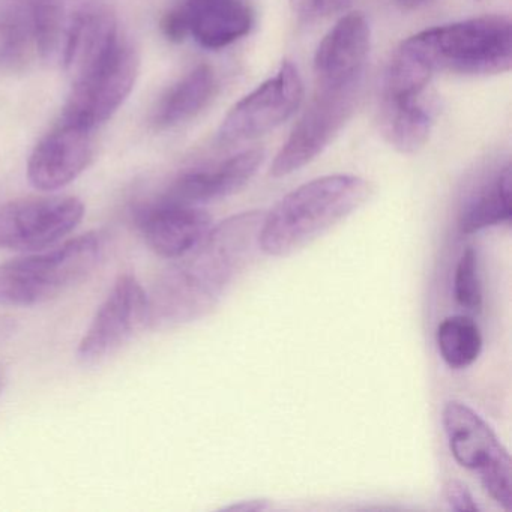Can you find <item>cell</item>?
Wrapping results in <instances>:
<instances>
[{
    "mask_svg": "<svg viewBox=\"0 0 512 512\" xmlns=\"http://www.w3.org/2000/svg\"><path fill=\"white\" fill-rule=\"evenodd\" d=\"M103 254V236L89 232L55 250L0 263V307H34L58 298L85 280Z\"/></svg>",
    "mask_w": 512,
    "mask_h": 512,
    "instance_id": "cell-3",
    "label": "cell"
},
{
    "mask_svg": "<svg viewBox=\"0 0 512 512\" xmlns=\"http://www.w3.org/2000/svg\"><path fill=\"white\" fill-rule=\"evenodd\" d=\"M137 223L148 247L170 260L193 250L212 229V217L205 209L164 197L140 209Z\"/></svg>",
    "mask_w": 512,
    "mask_h": 512,
    "instance_id": "cell-14",
    "label": "cell"
},
{
    "mask_svg": "<svg viewBox=\"0 0 512 512\" xmlns=\"http://www.w3.org/2000/svg\"><path fill=\"white\" fill-rule=\"evenodd\" d=\"M95 130L59 121L35 146L28 178L40 191H56L76 181L95 155Z\"/></svg>",
    "mask_w": 512,
    "mask_h": 512,
    "instance_id": "cell-11",
    "label": "cell"
},
{
    "mask_svg": "<svg viewBox=\"0 0 512 512\" xmlns=\"http://www.w3.org/2000/svg\"><path fill=\"white\" fill-rule=\"evenodd\" d=\"M445 496L449 506L458 512H476L479 506L476 505L472 493L467 490L466 485L460 481H449L445 487Z\"/></svg>",
    "mask_w": 512,
    "mask_h": 512,
    "instance_id": "cell-25",
    "label": "cell"
},
{
    "mask_svg": "<svg viewBox=\"0 0 512 512\" xmlns=\"http://www.w3.org/2000/svg\"><path fill=\"white\" fill-rule=\"evenodd\" d=\"M437 347L443 361L455 370L470 367L482 350V335L475 320L451 316L437 328Z\"/></svg>",
    "mask_w": 512,
    "mask_h": 512,
    "instance_id": "cell-22",
    "label": "cell"
},
{
    "mask_svg": "<svg viewBox=\"0 0 512 512\" xmlns=\"http://www.w3.org/2000/svg\"><path fill=\"white\" fill-rule=\"evenodd\" d=\"M85 217L77 197H31L0 205V250L43 251L70 235Z\"/></svg>",
    "mask_w": 512,
    "mask_h": 512,
    "instance_id": "cell-7",
    "label": "cell"
},
{
    "mask_svg": "<svg viewBox=\"0 0 512 512\" xmlns=\"http://www.w3.org/2000/svg\"><path fill=\"white\" fill-rule=\"evenodd\" d=\"M139 56L131 44L119 41L91 73L73 82L61 121L97 130L125 103L139 76Z\"/></svg>",
    "mask_w": 512,
    "mask_h": 512,
    "instance_id": "cell-6",
    "label": "cell"
},
{
    "mask_svg": "<svg viewBox=\"0 0 512 512\" xmlns=\"http://www.w3.org/2000/svg\"><path fill=\"white\" fill-rule=\"evenodd\" d=\"M19 325L17 320L11 316H0V343L10 340L16 334Z\"/></svg>",
    "mask_w": 512,
    "mask_h": 512,
    "instance_id": "cell-29",
    "label": "cell"
},
{
    "mask_svg": "<svg viewBox=\"0 0 512 512\" xmlns=\"http://www.w3.org/2000/svg\"><path fill=\"white\" fill-rule=\"evenodd\" d=\"M263 160L265 152L262 149H248L214 169L184 173L173 182L164 199L200 206L232 196L253 179Z\"/></svg>",
    "mask_w": 512,
    "mask_h": 512,
    "instance_id": "cell-15",
    "label": "cell"
},
{
    "mask_svg": "<svg viewBox=\"0 0 512 512\" xmlns=\"http://www.w3.org/2000/svg\"><path fill=\"white\" fill-rule=\"evenodd\" d=\"M304 97L301 76L292 62H283L274 77L254 89L230 109L218 139L226 145L266 136L289 121Z\"/></svg>",
    "mask_w": 512,
    "mask_h": 512,
    "instance_id": "cell-9",
    "label": "cell"
},
{
    "mask_svg": "<svg viewBox=\"0 0 512 512\" xmlns=\"http://www.w3.org/2000/svg\"><path fill=\"white\" fill-rule=\"evenodd\" d=\"M4 374H2V371H0V395H2V391H4Z\"/></svg>",
    "mask_w": 512,
    "mask_h": 512,
    "instance_id": "cell-31",
    "label": "cell"
},
{
    "mask_svg": "<svg viewBox=\"0 0 512 512\" xmlns=\"http://www.w3.org/2000/svg\"><path fill=\"white\" fill-rule=\"evenodd\" d=\"M160 28L170 43H182L187 40V37H190V22H188V14L182 4L164 14Z\"/></svg>",
    "mask_w": 512,
    "mask_h": 512,
    "instance_id": "cell-24",
    "label": "cell"
},
{
    "mask_svg": "<svg viewBox=\"0 0 512 512\" xmlns=\"http://www.w3.org/2000/svg\"><path fill=\"white\" fill-rule=\"evenodd\" d=\"M433 112L421 98L404 103H385L383 136L401 154H415L427 145L433 128Z\"/></svg>",
    "mask_w": 512,
    "mask_h": 512,
    "instance_id": "cell-20",
    "label": "cell"
},
{
    "mask_svg": "<svg viewBox=\"0 0 512 512\" xmlns=\"http://www.w3.org/2000/svg\"><path fill=\"white\" fill-rule=\"evenodd\" d=\"M511 199V166L506 164L464 202L458 217L461 235H473L488 227L508 224L512 217Z\"/></svg>",
    "mask_w": 512,
    "mask_h": 512,
    "instance_id": "cell-18",
    "label": "cell"
},
{
    "mask_svg": "<svg viewBox=\"0 0 512 512\" xmlns=\"http://www.w3.org/2000/svg\"><path fill=\"white\" fill-rule=\"evenodd\" d=\"M217 88L214 70L209 65H199L161 98L152 122L158 130H169L190 122L214 100Z\"/></svg>",
    "mask_w": 512,
    "mask_h": 512,
    "instance_id": "cell-17",
    "label": "cell"
},
{
    "mask_svg": "<svg viewBox=\"0 0 512 512\" xmlns=\"http://www.w3.org/2000/svg\"><path fill=\"white\" fill-rule=\"evenodd\" d=\"M265 214L244 212L212 227L184 256L175 259L148 293L151 329L187 325L211 313L227 287L259 247Z\"/></svg>",
    "mask_w": 512,
    "mask_h": 512,
    "instance_id": "cell-1",
    "label": "cell"
},
{
    "mask_svg": "<svg viewBox=\"0 0 512 512\" xmlns=\"http://www.w3.org/2000/svg\"><path fill=\"white\" fill-rule=\"evenodd\" d=\"M455 301L467 311L481 310L482 286L479 275L478 251L473 247H467L458 260L454 278Z\"/></svg>",
    "mask_w": 512,
    "mask_h": 512,
    "instance_id": "cell-23",
    "label": "cell"
},
{
    "mask_svg": "<svg viewBox=\"0 0 512 512\" xmlns=\"http://www.w3.org/2000/svg\"><path fill=\"white\" fill-rule=\"evenodd\" d=\"M398 5L403 7L404 10H416V8L424 7L430 4L431 0H397Z\"/></svg>",
    "mask_w": 512,
    "mask_h": 512,
    "instance_id": "cell-30",
    "label": "cell"
},
{
    "mask_svg": "<svg viewBox=\"0 0 512 512\" xmlns=\"http://www.w3.org/2000/svg\"><path fill=\"white\" fill-rule=\"evenodd\" d=\"M416 35L436 71L494 76L511 70L512 29L508 17H476Z\"/></svg>",
    "mask_w": 512,
    "mask_h": 512,
    "instance_id": "cell-4",
    "label": "cell"
},
{
    "mask_svg": "<svg viewBox=\"0 0 512 512\" xmlns=\"http://www.w3.org/2000/svg\"><path fill=\"white\" fill-rule=\"evenodd\" d=\"M119 41L113 11L101 0H80L62 46L59 65L76 82L101 64Z\"/></svg>",
    "mask_w": 512,
    "mask_h": 512,
    "instance_id": "cell-13",
    "label": "cell"
},
{
    "mask_svg": "<svg viewBox=\"0 0 512 512\" xmlns=\"http://www.w3.org/2000/svg\"><path fill=\"white\" fill-rule=\"evenodd\" d=\"M370 47V25L364 14L341 17L317 49L314 58L317 89L361 85Z\"/></svg>",
    "mask_w": 512,
    "mask_h": 512,
    "instance_id": "cell-12",
    "label": "cell"
},
{
    "mask_svg": "<svg viewBox=\"0 0 512 512\" xmlns=\"http://www.w3.org/2000/svg\"><path fill=\"white\" fill-rule=\"evenodd\" d=\"M37 58L40 55L26 5L0 17V74L23 73Z\"/></svg>",
    "mask_w": 512,
    "mask_h": 512,
    "instance_id": "cell-21",
    "label": "cell"
},
{
    "mask_svg": "<svg viewBox=\"0 0 512 512\" xmlns=\"http://www.w3.org/2000/svg\"><path fill=\"white\" fill-rule=\"evenodd\" d=\"M437 73L418 35L404 40L392 56L385 82V103L418 100Z\"/></svg>",
    "mask_w": 512,
    "mask_h": 512,
    "instance_id": "cell-19",
    "label": "cell"
},
{
    "mask_svg": "<svg viewBox=\"0 0 512 512\" xmlns=\"http://www.w3.org/2000/svg\"><path fill=\"white\" fill-rule=\"evenodd\" d=\"M269 508H271V505H269L268 500L254 499L242 500V502L233 503V505L226 506L223 509L224 511L233 512H262Z\"/></svg>",
    "mask_w": 512,
    "mask_h": 512,
    "instance_id": "cell-28",
    "label": "cell"
},
{
    "mask_svg": "<svg viewBox=\"0 0 512 512\" xmlns=\"http://www.w3.org/2000/svg\"><path fill=\"white\" fill-rule=\"evenodd\" d=\"M146 322L148 293L134 275H121L80 340L77 359L86 367L101 364L145 328Z\"/></svg>",
    "mask_w": 512,
    "mask_h": 512,
    "instance_id": "cell-10",
    "label": "cell"
},
{
    "mask_svg": "<svg viewBox=\"0 0 512 512\" xmlns=\"http://www.w3.org/2000/svg\"><path fill=\"white\" fill-rule=\"evenodd\" d=\"M352 5V0H317V19L344 13Z\"/></svg>",
    "mask_w": 512,
    "mask_h": 512,
    "instance_id": "cell-26",
    "label": "cell"
},
{
    "mask_svg": "<svg viewBox=\"0 0 512 512\" xmlns=\"http://www.w3.org/2000/svg\"><path fill=\"white\" fill-rule=\"evenodd\" d=\"M290 7L299 19H317V0H290Z\"/></svg>",
    "mask_w": 512,
    "mask_h": 512,
    "instance_id": "cell-27",
    "label": "cell"
},
{
    "mask_svg": "<svg viewBox=\"0 0 512 512\" xmlns=\"http://www.w3.org/2000/svg\"><path fill=\"white\" fill-rule=\"evenodd\" d=\"M442 422L455 461L461 467L478 472L479 481L491 499L511 511V457L490 425L460 401L446 404Z\"/></svg>",
    "mask_w": 512,
    "mask_h": 512,
    "instance_id": "cell-5",
    "label": "cell"
},
{
    "mask_svg": "<svg viewBox=\"0 0 512 512\" xmlns=\"http://www.w3.org/2000/svg\"><path fill=\"white\" fill-rule=\"evenodd\" d=\"M371 185L353 175L314 179L284 196L260 227L259 248L286 257L316 241L370 199Z\"/></svg>",
    "mask_w": 512,
    "mask_h": 512,
    "instance_id": "cell-2",
    "label": "cell"
},
{
    "mask_svg": "<svg viewBox=\"0 0 512 512\" xmlns=\"http://www.w3.org/2000/svg\"><path fill=\"white\" fill-rule=\"evenodd\" d=\"M361 85L317 89L308 109L275 157L271 176L286 178L316 160L355 112Z\"/></svg>",
    "mask_w": 512,
    "mask_h": 512,
    "instance_id": "cell-8",
    "label": "cell"
},
{
    "mask_svg": "<svg viewBox=\"0 0 512 512\" xmlns=\"http://www.w3.org/2000/svg\"><path fill=\"white\" fill-rule=\"evenodd\" d=\"M190 35L199 46L220 50L250 34L254 13L245 0H184Z\"/></svg>",
    "mask_w": 512,
    "mask_h": 512,
    "instance_id": "cell-16",
    "label": "cell"
}]
</instances>
